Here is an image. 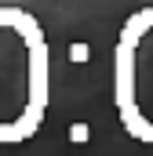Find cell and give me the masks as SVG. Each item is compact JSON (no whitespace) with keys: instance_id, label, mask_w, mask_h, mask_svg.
<instances>
[{"instance_id":"obj_2","label":"cell","mask_w":153,"mask_h":156,"mask_svg":"<svg viewBox=\"0 0 153 156\" xmlns=\"http://www.w3.org/2000/svg\"><path fill=\"white\" fill-rule=\"evenodd\" d=\"M113 113L128 138L153 145V4L120 22L113 44Z\"/></svg>"},{"instance_id":"obj_1","label":"cell","mask_w":153,"mask_h":156,"mask_svg":"<svg viewBox=\"0 0 153 156\" xmlns=\"http://www.w3.org/2000/svg\"><path fill=\"white\" fill-rule=\"evenodd\" d=\"M51 47L40 18L0 4V145H22L47 120Z\"/></svg>"}]
</instances>
